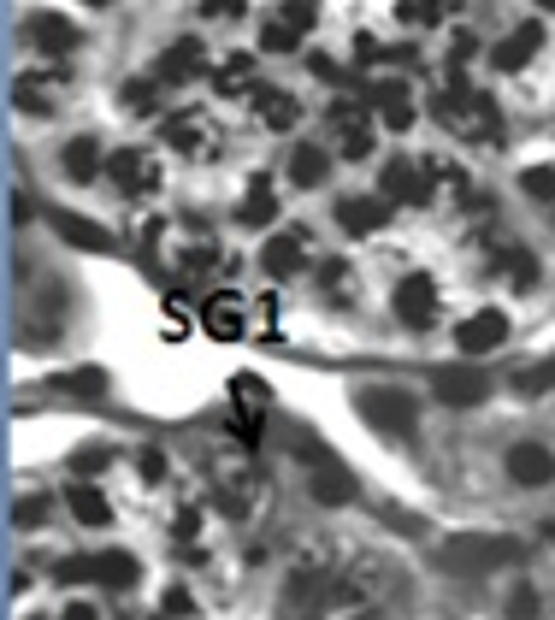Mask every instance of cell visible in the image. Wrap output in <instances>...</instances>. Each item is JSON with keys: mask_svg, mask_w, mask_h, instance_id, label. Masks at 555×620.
<instances>
[{"mask_svg": "<svg viewBox=\"0 0 555 620\" xmlns=\"http://www.w3.org/2000/svg\"><path fill=\"white\" fill-rule=\"evenodd\" d=\"M520 556H526V544L508 538V532H455V538H443L432 550V561L443 573H455V579H479V573H496V567H514Z\"/></svg>", "mask_w": 555, "mask_h": 620, "instance_id": "6da1fadb", "label": "cell"}, {"mask_svg": "<svg viewBox=\"0 0 555 620\" xmlns=\"http://www.w3.org/2000/svg\"><path fill=\"white\" fill-rule=\"evenodd\" d=\"M437 124H449V130H461V136H496V107L491 95H479L461 71H449L443 83H437V101H432Z\"/></svg>", "mask_w": 555, "mask_h": 620, "instance_id": "7a4b0ae2", "label": "cell"}, {"mask_svg": "<svg viewBox=\"0 0 555 620\" xmlns=\"http://www.w3.org/2000/svg\"><path fill=\"white\" fill-rule=\"evenodd\" d=\"M355 408H361V420H367L372 432H390V437H408L414 420H420V402L408 390H396V384H361Z\"/></svg>", "mask_w": 555, "mask_h": 620, "instance_id": "3957f363", "label": "cell"}, {"mask_svg": "<svg viewBox=\"0 0 555 620\" xmlns=\"http://www.w3.org/2000/svg\"><path fill=\"white\" fill-rule=\"evenodd\" d=\"M390 313H396L408 331H432L437 319H443V290H437L432 272H408V278H396Z\"/></svg>", "mask_w": 555, "mask_h": 620, "instance_id": "277c9868", "label": "cell"}, {"mask_svg": "<svg viewBox=\"0 0 555 620\" xmlns=\"http://www.w3.org/2000/svg\"><path fill=\"white\" fill-rule=\"evenodd\" d=\"M107 178H113V189H119V195L142 201V195H160V184H166V166H160L148 148H113V154H107Z\"/></svg>", "mask_w": 555, "mask_h": 620, "instance_id": "5b68a950", "label": "cell"}, {"mask_svg": "<svg viewBox=\"0 0 555 620\" xmlns=\"http://www.w3.org/2000/svg\"><path fill=\"white\" fill-rule=\"evenodd\" d=\"M18 36H24V48H30V54H48V60H60V54H71V48L83 42V36H77V24H71L65 12H48V6L24 12Z\"/></svg>", "mask_w": 555, "mask_h": 620, "instance_id": "8992f818", "label": "cell"}, {"mask_svg": "<svg viewBox=\"0 0 555 620\" xmlns=\"http://www.w3.org/2000/svg\"><path fill=\"white\" fill-rule=\"evenodd\" d=\"M160 142L178 148V154H189V160L219 154V130L207 124V113H166V119H160Z\"/></svg>", "mask_w": 555, "mask_h": 620, "instance_id": "52a82bcc", "label": "cell"}, {"mask_svg": "<svg viewBox=\"0 0 555 620\" xmlns=\"http://www.w3.org/2000/svg\"><path fill=\"white\" fill-rule=\"evenodd\" d=\"M308 231H296V225H290V231H278V237H266V243H260V272H266V278H278V284H284V278H302V266H308Z\"/></svg>", "mask_w": 555, "mask_h": 620, "instance_id": "ba28073f", "label": "cell"}, {"mask_svg": "<svg viewBox=\"0 0 555 620\" xmlns=\"http://www.w3.org/2000/svg\"><path fill=\"white\" fill-rule=\"evenodd\" d=\"M384 225H390V195H367L361 189V195L337 201V231L343 237H378Z\"/></svg>", "mask_w": 555, "mask_h": 620, "instance_id": "9c48e42d", "label": "cell"}, {"mask_svg": "<svg viewBox=\"0 0 555 620\" xmlns=\"http://www.w3.org/2000/svg\"><path fill=\"white\" fill-rule=\"evenodd\" d=\"M502 343H508V313H496V308H479L455 325V349L461 355H491Z\"/></svg>", "mask_w": 555, "mask_h": 620, "instance_id": "30bf717a", "label": "cell"}, {"mask_svg": "<svg viewBox=\"0 0 555 620\" xmlns=\"http://www.w3.org/2000/svg\"><path fill=\"white\" fill-rule=\"evenodd\" d=\"M502 473L520 485V491H538V485H555V455L544 443H514L502 455Z\"/></svg>", "mask_w": 555, "mask_h": 620, "instance_id": "8fae6325", "label": "cell"}, {"mask_svg": "<svg viewBox=\"0 0 555 620\" xmlns=\"http://www.w3.org/2000/svg\"><path fill=\"white\" fill-rule=\"evenodd\" d=\"M201 331H207V337H219V343H237V337L248 331L243 296H237V290H219V296H207V302H201Z\"/></svg>", "mask_w": 555, "mask_h": 620, "instance_id": "7c38bea8", "label": "cell"}, {"mask_svg": "<svg viewBox=\"0 0 555 620\" xmlns=\"http://www.w3.org/2000/svg\"><path fill=\"white\" fill-rule=\"evenodd\" d=\"M201 71H207V48H201L195 36H178V42L154 60V77H160V83H172V89H178V83H195Z\"/></svg>", "mask_w": 555, "mask_h": 620, "instance_id": "4fadbf2b", "label": "cell"}, {"mask_svg": "<svg viewBox=\"0 0 555 620\" xmlns=\"http://www.w3.org/2000/svg\"><path fill=\"white\" fill-rule=\"evenodd\" d=\"M248 107H254V119L266 124V130H290V124L302 119V101L290 89H278V83H254Z\"/></svg>", "mask_w": 555, "mask_h": 620, "instance_id": "5bb4252c", "label": "cell"}, {"mask_svg": "<svg viewBox=\"0 0 555 620\" xmlns=\"http://www.w3.org/2000/svg\"><path fill=\"white\" fill-rule=\"evenodd\" d=\"M65 514L77 526H113V502H107V491L95 479H71L65 485Z\"/></svg>", "mask_w": 555, "mask_h": 620, "instance_id": "9a60e30c", "label": "cell"}, {"mask_svg": "<svg viewBox=\"0 0 555 620\" xmlns=\"http://www.w3.org/2000/svg\"><path fill=\"white\" fill-rule=\"evenodd\" d=\"M367 101L378 107V119L390 124V130H408V124H414V95H408L402 77H378V83H367Z\"/></svg>", "mask_w": 555, "mask_h": 620, "instance_id": "2e32d148", "label": "cell"}, {"mask_svg": "<svg viewBox=\"0 0 555 620\" xmlns=\"http://www.w3.org/2000/svg\"><path fill=\"white\" fill-rule=\"evenodd\" d=\"M491 272H502L514 290H538V284H544V266H538V254L526 243H502L491 254Z\"/></svg>", "mask_w": 555, "mask_h": 620, "instance_id": "e0dca14e", "label": "cell"}, {"mask_svg": "<svg viewBox=\"0 0 555 620\" xmlns=\"http://www.w3.org/2000/svg\"><path fill=\"white\" fill-rule=\"evenodd\" d=\"M60 172L71 184H95L101 172H107V160H101V142L95 136H71L60 148Z\"/></svg>", "mask_w": 555, "mask_h": 620, "instance_id": "ac0fdd59", "label": "cell"}, {"mask_svg": "<svg viewBox=\"0 0 555 620\" xmlns=\"http://www.w3.org/2000/svg\"><path fill=\"white\" fill-rule=\"evenodd\" d=\"M491 396V378L485 372H437V402H449V408H473V402H485Z\"/></svg>", "mask_w": 555, "mask_h": 620, "instance_id": "d6986e66", "label": "cell"}, {"mask_svg": "<svg viewBox=\"0 0 555 620\" xmlns=\"http://www.w3.org/2000/svg\"><path fill=\"white\" fill-rule=\"evenodd\" d=\"M538 48H544V30H538V24H520L514 36H502L491 48V65L496 71H526V60H532Z\"/></svg>", "mask_w": 555, "mask_h": 620, "instance_id": "ffe728a7", "label": "cell"}, {"mask_svg": "<svg viewBox=\"0 0 555 620\" xmlns=\"http://www.w3.org/2000/svg\"><path fill=\"white\" fill-rule=\"evenodd\" d=\"M331 124H337V136H343V154H349V160H367V154H372V124H367V113H361L355 101H349V107L337 101V107H331Z\"/></svg>", "mask_w": 555, "mask_h": 620, "instance_id": "44dd1931", "label": "cell"}, {"mask_svg": "<svg viewBox=\"0 0 555 620\" xmlns=\"http://www.w3.org/2000/svg\"><path fill=\"white\" fill-rule=\"evenodd\" d=\"M12 101H18L24 113H48V107L60 101V77H54V71H24V77L12 83Z\"/></svg>", "mask_w": 555, "mask_h": 620, "instance_id": "7402d4cb", "label": "cell"}, {"mask_svg": "<svg viewBox=\"0 0 555 620\" xmlns=\"http://www.w3.org/2000/svg\"><path fill=\"white\" fill-rule=\"evenodd\" d=\"M213 89H219V95H254V54H248V48H231L225 60L213 65Z\"/></svg>", "mask_w": 555, "mask_h": 620, "instance_id": "603a6c76", "label": "cell"}, {"mask_svg": "<svg viewBox=\"0 0 555 620\" xmlns=\"http://www.w3.org/2000/svg\"><path fill=\"white\" fill-rule=\"evenodd\" d=\"M95 567V579L107 585V591H130L136 579H142V561L130 556V550H101V556H89Z\"/></svg>", "mask_w": 555, "mask_h": 620, "instance_id": "cb8c5ba5", "label": "cell"}, {"mask_svg": "<svg viewBox=\"0 0 555 620\" xmlns=\"http://www.w3.org/2000/svg\"><path fill=\"white\" fill-rule=\"evenodd\" d=\"M325 178H331V154H325V148H313V142L290 148V184H296V189H319Z\"/></svg>", "mask_w": 555, "mask_h": 620, "instance_id": "d4e9b609", "label": "cell"}, {"mask_svg": "<svg viewBox=\"0 0 555 620\" xmlns=\"http://www.w3.org/2000/svg\"><path fill=\"white\" fill-rule=\"evenodd\" d=\"M272 213H278L272 184H266V178H248L243 201H237V219H243V225H272Z\"/></svg>", "mask_w": 555, "mask_h": 620, "instance_id": "484cf974", "label": "cell"}, {"mask_svg": "<svg viewBox=\"0 0 555 620\" xmlns=\"http://www.w3.org/2000/svg\"><path fill=\"white\" fill-rule=\"evenodd\" d=\"M54 231H60V237H71L77 248H107V243H113L101 225H89V219H77V213H54Z\"/></svg>", "mask_w": 555, "mask_h": 620, "instance_id": "4316f807", "label": "cell"}, {"mask_svg": "<svg viewBox=\"0 0 555 620\" xmlns=\"http://www.w3.org/2000/svg\"><path fill=\"white\" fill-rule=\"evenodd\" d=\"M260 48H266V54H302V30L284 24V18H272V24L260 30Z\"/></svg>", "mask_w": 555, "mask_h": 620, "instance_id": "83f0119b", "label": "cell"}, {"mask_svg": "<svg viewBox=\"0 0 555 620\" xmlns=\"http://www.w3.org/2000/svg\"><path fill=\"white\" fill-rule=\"evenodd\" d=\"M166 83L160 77H136V83H124V107L130 113H154V95H160Z\"/></svg>", "mask_w": 555, "mask_h": 620, "instance_id": "f1b7e54d", "label": "cell"}, {"mask_svg": "<svg viewBox=\"0 0 555 620\" xmlns=\"http://www.w3.org/2000/svg\"><path fill=\"white\" fill-rule=\"evenodd\" d=\"M520 189H526L532 201H555V166H526V172H520Z\"/></svg>", "mask_w": 555, "mask_h": 620, "instance_id": "f546056e", "label": "cell"}, {"mask_svg": "<svg viewBox=\"0 0 555 620\" xmlns=\"http://www.w3.org/2000/svg\"><path fill=\"white\" fill-rule=\"evenodd\" d=\"M136 473H142L148 485H160V479L172 473V461H166V449H154V443H142V449H136Z\"/></svg>", "mask_w": 555, "mask_h": 620, "instance_id": "4dcf8cb0", "label": "cell"}, {"mask_svg": "<svg viewBox=\"0 0 555 620\" xmlns=\"http://www.w3.org/2000/svg\"><path fill=\"white\" fill-rule=\"evenodd\" d=\"M231 384H237V390H231V396H237V408H248V414H260V408H266V384H260L254 372H237Z\"/></svg>", "mask_w": 555, "mask_h": 620, "instance_id": "1f68e13d", "label": "cell"}, {"mask_svg": "<svg viewBox=\"0 0 555 620\" xmlns=\"http://www.w3.org/2000/svg\"><path fill=\"white\" fill-rule=\"evenodd\" d=\"M12 520H18V526H24V532H36V526H42V520H48V496H18V502H12Z\"/></svg>", "mask_w": 555, "mask_h": 620, "instance_id": "d6a6232c", "label": "cell"}, {"mask_svg": "<svg viewBox=\"0 0 555 620\" xmlns=\"http://www.w3.org/2000/svg\"><path fill=\"white\" fill-rule=\"evenodd\" d=\"M396 12H402L408 24H420V30H426V24H443V0H396Z\"/></svg>", "mask_w": 555, "mask_h": 620, "instance_id": "836d02e7", "label": "cell"}, {"mask_svg": "<svg viewBox=\"0 0 555 620\" xmlns=\"http://www.w3.org/2000/svg\"><path fill=\"white\" fill-rule=\"evenodd\" d=\"M113 461V449H101V443H89V449H77L71 455V479H89V473H101Z\"/></svg>", "mask_w": 555, "mask_h": 620, "instance_id": "e575fe53", "label": "cell"}, {"mask_svg": "<svg viewBox=\"0 0 555 620\" xmlns=\"http://www.w3.org/2000/svg\"><path fill=\"white\" fill-rule=\"evenodd\" d=\"M172 538H178V544H195V538H201V508H178V514H172Z\"/></svg>", "mask_w": 555, "mask_h": 620, "instance_id": "d590c367", "label": "cell"}, {"mask_svg": "<svg viewBox=\"0 0 555 620\" xmlns=\"http://www.w3.org/2000/svg\"><path fill=\"white\" fill-rule=\"evenodd\" d=\"M520 390H555V361H538V367L520 372Z\"/></svg>", "mask_w": 555, "mask_h": 620, "instance_id": "8d00e7d4", "label": "cell"}, {"mask_svg": "<svg viewBox=\"0 0 555 620\" xmlns=\"http://www.w3.org/2000/svg\"><path fill=\"white\" fill-rule=\"evenodd\" d=\"M284 24H296V30H313V0H284V12H278Z\"/></svg>", "mask_w": 555, "mask_h": 620, "instance_id": "74e56055", "label": "cell"}, {"mask_svg": "<svg viewBox=\"0 0 555 620\" xmlns=\"http://www.w3.org/2000/svg\"><path fill=\"white\" fill-rule=\"evenodd\" d=\"M184 266H189V272H207V266H219V248H213V243L184 248Z\"/></svg>", "mask_w": 555, "mask_h": 620, "instance_id": "f35d334b", "label": "cell"}, {"mask_svg": "<svg viewBox=\"0 0 555 620\" xmlns=\"http://www.w3.org/2000/svg\"><path fill=\"white\" fill-rule=\"evenodd\" d=\"M65 384H71L77 396H95V390H101V372H95V367H83V372H71Z\"/></svg>", "mask_w": 555, "mask_h": 620, "instance_id": "ab89813d", "label": "cell"}, {"mask_svg": "<svg viewBox=\"0 0 555 620\" xmlns=\"http://www.w3.org/2000/svg\"><path fill=\"white\" fill-rule=\"evenodd\" d=\"M243 6H248V0H207V12H213V18H243Z\"/></svg>", "mask_w": 555, "mask_h": 620, "instance_id": "60d3db41", "label": "cell"}, {"mask_svg": "<svg viewBox=\"0 0 555 620\" xmlns=\"http://www.w3.org/2000/svg\"><path fill=\"white\" fill-rule=\"evenodd\" d=\"M319 284L337 290V284H343V260H325V266H319Z\"/></svg>", "mask_w": 555, "mask_h": 620, "instance_id": "b9f144b4", "label": "cell"}, {"mask_svg": "<svg viewBox=\"0 0 555 620\" xmlns=\"http://www.w3.org/2000/svg\"><path fill=\"white\" fill-rule=\"evenodd\" d=\"M60 620H101V615H95L89 603H65V615H60Z\"/></svg>", "mask_w": 555, "mask_h": 620, "instance_id": "7bdbcfd3", "label": "cell"}, {"mask_svg": "<svg viewBox=\"0 0 555 620\" xmlns=\"http://www.w3.org/2000/svg\"><path fill=\"white\" fill-rule=\"evenodd\" d=\"M77 6H113V0H77Z\"/></svg>", "mask_w": 555, "mask_h": 620, "instance_id": "ee69618b", "label": "cell"}, {"mask_svg": "<svg viewBox=\"0 0 555 620\" xmlns=\"http://www.w3.org/2000/svg\"><path fill=\"white\" fill-rule=\"evenodd\" d=\"M532 6H544V12H555V0H532Z\"/></svg>", "mask_w": 555, "mask_h": 620, "instance_id": "f6af8a7d", "label": "cell"}, {"mask_svg": "<svg viewBox=\"0 0 555 620\" xmlns=\"http://www.w3.org/2000/svg\"><path fill=\"white\" fill-rule=\"evenodd\" d=\"M361 620H367V615H361Z\"/></svg>", "mask_w": 555, "mask_h": 620, "instance_id": "bcb514c9", "label": "cell"}]
</instances>
